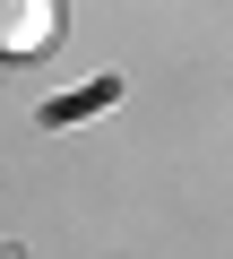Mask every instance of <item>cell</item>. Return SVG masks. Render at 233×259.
Returning <instances> with one entry per match:
<instances>
[{
  "label": "cell",
  "instance_id": "6da1fadb",
  "mask_svg": "<svg viewBox=\"0 0 233 259\" xmlns=\"http://www.w3.org/2000/svg\"><path fill=\"white\" fill-rule=\"evenodd\" d=\"M61 44V0H0V61H35Z\"/></svg>",
  "mask_w": 233,
  "mask_h": 259
}]
</instances>
